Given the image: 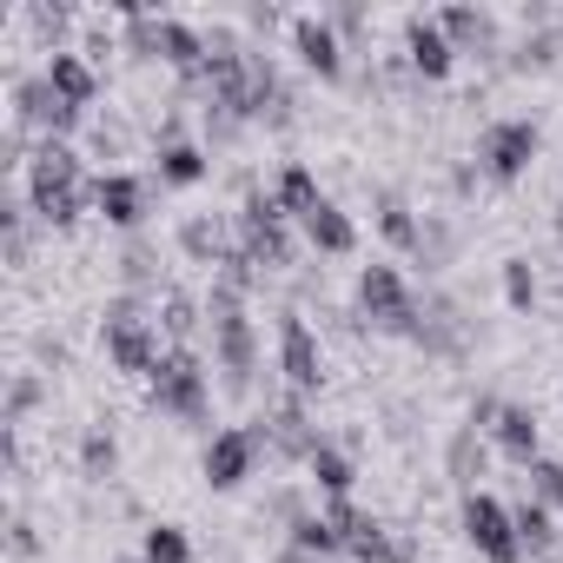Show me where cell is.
I'll return each instance as SVG.
<instances>
[{
	"mask_svg": "<svg viewBox=\"0 0 563 563\" xmlns=\"http://www.w3.org/2000/svg\"><path fill=\"white\" fill-rule=\"evenodd\" d=\"M206 325H212V365H219L225 391L245 398V391H252V372H258V332H252V319H245V292L219 278L212 299H206Z\"/></svg>",
	"mask_w": 563,
	"mask_h": 563,
	"instance_id": "2",
	"label": "cell"
},
{
	"mask_svg": "<svg viewBox=\"0 0 563 563\" xmlns=\"http://www.w3.org/2000/svg\"><path fill=\"white\" fill-rule=\"evenodd\" d=\"M258 444H265V424L212 431V444H206V457H199L206 484H212V490H239V484L252 477V464H258Z\"/></svg>",
	"mask_w": 563,
	"mask_h": 563,
	"instance_id": "7",
	"label": "cell"
},
{
	"mask_svg": "<svg viewBox=\"0 0 563 563\" xmlns=\"http://www.w3.org/2000/svg\"><path fill=\"white\" fill-rule=\"evenodd\" d=\"M140 563H192V543L179 523H153L146 543H140Z\"/></svg>",
	"mask_w": 563,
	"mask_h": 563,
	"instance_id": "28",
	"label": "cell"
},
{
	"mask_svg": "<svg viewBox=\"0 0 563 563\" xmlns=\"http://www.w3.org/2000/svg\"><path fill=\"white\" fill-rule=\"evenodd\" d=\"M258 424H265V418H258ZM265 438H272L278 451H286V457H299V464H306V457L325 444V438H319V424L306 418V405H299V398H278V405H272V424H265Z\"/></svg>",
	"mask_w": 563,
	"mask_h": 563,
	"instance_id": "14",
	"label": "cell"
},
{
	"mask_svg": "<svg viewBox=\"0 0 563 563\" xmlns=\"http://www.w3.org/2000/svg\"><path fill=\"white\" fill-rule=\"evenodd\" d=\"M47 87H54L67 107H80V113L100 100V74H93L80 54H67V47H54V60H47Z\"/></svg>",
	"mask_w": 563,
	"mask_h": 563,
	"instance_id": "16",
	"label": "cell"
},
{
	"mask_svg": "<svg viewBox=\"0 0 563 563\" xmlns=\"http://www.w3.org/2000/svg\"><path fill=\"white\" fill-rule=\"evenodd\" d=\"M113 471H120V444H113V431H107V424H93V431L80 438V477L107 484Z\"/></svg>",
	"mask_w": 563,
	"mask_h": 563,
	"instance_id": "27",
	"label": "cell"
},
{
	"mask_svg": "<svg viewBox=\"0 0 563 563\" xmlns=\"http://www.w3.org/2000/svg\"><path fill=\"white\" fill-rule=\"evenodd\" d=\"M146 391H153V411H166V418H179V424H199V418H206V365H199V352L166 345V358L153 365Z\"/></svg>",
	"mask_w": 563,
	"mask_h": 563,
	"instance_id": "4",
	"label": "cell"
},
{
	"mask_svg": "<svg viewBox=\"0 0 563 563\" xmlns=\"http://www.w3.org/2000/svg\"><path fill=\"white\" fill-rule=\"evenodd\" d=\"M34 405H41V378H34V372H21V378L8 385V431H14V424L34 411Z\"/></svg>",
	"mask_w": 563,
	"mask_h": 563,
	"instance_id": "33",
	"label": "cell"
},
{
	"mask_svg": "<svg viewBox=\"0 0 563 563\" xmlns=\"http://www.w3.org/2000/svg\"><path fill=\"white\" fill-rule=\"evenodd\" d=\"M457 523H464V537H471V550H477L484 563H517V556H523L517 517H510L497 497H484V490H464V510H457Z\"/></svg>",
	"mask_w": 563,
	"mask_h": 563,
	"instance_id": "6",
	"label": "cell"
},
{
	"mask_svg": "<svg viewBox=\"0 0 563 563\" xmlns=\"http://www.w3.org/2000/svg\"><path fill=\"white\" fill-rule=\"evenodd\" d=\"M80 120H87V113H80V107H67V100L47 87V74L14 80V126H21V133H34V126H41L47 140H67Z\"/></svg>",
	"mask_w": 563,
	"mask_h": 563,
	"instance_id": "8",
	"label": "cell"
},
{
	"mask_svg": "<svg viewBox=\"0 0 563 563\" xmlns=\"http://www.w3.org/2000/svg\"><path fill=\"white\" fill-rule=\"evenodd\" d=\"M107 358H113V372L153 378V365L166 358V352H159V325H153V319H146V325H113V332H107Z\"/></svg>",
	"mask_w": 563,
	"mask_h": 563,
	"instance_id": "13",
	"label": "cell"
},
{
	"mask_svg": "<svg viewBox=\"0 0 563 563\" xmlns=\"http://www.w3.org/2000/svg\"><path fill=\"white\" fill-rule=\"evenodd\" d=\"M332 27H339V41H358V34H365V8H339Z\"/></svg>",
	"mask_w": 563,
	"mask_h": 563,
	"instance_id": "37",
	"label": "cell"
},
{
	"mask_svg": "<svg viewBox=\"0 0 563 563\" xmlns=\"http://www.w3.org/2000/svg\"><path fill=\"white\" fill-rule=\"evenodd\" d=\"M530 471V497L550 510V504H563V464L556 457H537V464H523Z\"/></svg>",
	"mask_w": 563,
	"mask_h": 563,
	"instance_id": "32",
	"label": "cell"
},
{
	"mask_svg": "<svg viewBox=\"0 0 563 563\" xmlns=\"http://www.w3.org/2000/svg\"><path fill=\"white\" fill-rule=\"evenodd\" d=\"M418 345L424 352H464V319H457V306L438 292V299H424V325H418Z\"/></svg>",
	"mask_w": 563,
	"mask_h": 563,
	"instance_id": "20",
	"label": "cell"
},
{
	"mask_svg": "<svg viewBox=\"0 0 563 563\" xmlns=\"http://www.w3.org/2000/svg\"><path fill=\"white\" fill-rule=\"evenodd\" d=\"M8 530H14V537H8V543H14V556H34V550H41V537H34V523H27V517H14Z\"/></svg>",
	"mask_w": 563,
	"mask_h": 563,
	"instance_id": "38",
	"label": "cell"
},
{
	"mask_svg": "<svg viewBox=\"0 0 563 563\" xmlns=\"http://www.w3.org/2000/svg\"><path fill=\"white\" fill-rule=\"evenodd\" d=\"M306 471H312V484H319L325 497H352V477H358V464H352L339 444H319V451L306 457Z\"/></svg>",
	"mask_w": 563,
	"mask_h": 563,
	"instance_id": "24",
	"label": "cell"
},
{
	"mask_svg": "<svg viewBox=\"0 0 563 563\" xmlns=\"http://www.w3.org/2000/svg\"><path fill=\"white\" fill-rule=\"evenodd\" d=\"M278 372H286L292 398H312L325 385V352H319V339H312V325L299 312L278 319Z\"/></svg>",
	"mask_w": 563,
	"mask_h": 563,
	"instance_id": "9",
	"label": "cell"
},
{
	"mask_svg": "<svg viewBox=\"0 0 563 563\" xmlns=\"http://www.w3.org/2000/svg\"><path fill=\"white\" fill-rule=\"evenodd\" d=\"M438 27L451 34V47H457V54H484V47H497V21H490V8H471V0L444 8V14H438Z\"/></svg>",
	"mask_w": 563,
	"mask_h": 563,
	"instance_id": "18",
	"label": "cell"
},
{
	"mask_svg": "<svg viewBox=\"0 0 563 563\" xmlns=\"http://www.w3.org/2000/svg\"><path fill=\"white\" fill-rule=\"evenodd\" d=\"M299 225H306V239H312L325 258L358 252V225H352V212H345L339 199H319V212H312V219H299Z\"/></svg>",
	"mask_w": 563,
	"mask_h": 563,
	"instance_id": "17",
	"label": "cell"
},
{
	"mask_svg": "<svg viewBox=\"0 0 563 563\" xmlns=\"http://www.w3.org/2000/svg\"><path fill=\"white\" fill-rule=\"evenodd\" d=\"M537 146H543L537 120H490V126H484V140H477V173H484V179H497V186H510V179H523V173H530Z\"/></svg>",
	"mask_w": 563,
	"mask_h": 563,
	"instance_id": "5",
	"label": "cell"
},
{
	"mask_svg": "<svg viewBox=\"0 0 563 563\" xmlns=\"http://www.w3.org/2000/svg\"><path fill=\"white\" fill-rule=\"evenodd\" d=\"M451 477H457V484H477V477H484V444H477L471 424L451 438Z\"/></svg>",
	"mask_w": 563,
	"mask_h": 563,
	"instance_id": "29",
	"label": "cell"
},
{
	"mask_svg": "<svg viewBox=\"0 0 563 563\" xmlns=\"http://www.w3.org/2000/svg\"><path fill=\"white\" fill-rule=\"evenodd\" d=\"M358 312L372 319V332H385V339H411V345H418L424 306L411 299V286H405L391 265H365V272H358Z\"/></svg>",
	"mask_w": 563,
	"mask_h": 563,
	"instance_id": "3",
	"label": "cell"
},
{
	"mask_svg": "<svg viewBox=\"0 0 563 563\" xmlns=\"http://www.w3.org/2000/svg\"><path fill=\"white\" fill-rule=\"evenodd\" d=\"M339 530L325 517H292V543H286V563H319V556H339Z\"/></svg>",
	"mask_w": 563,
	"mask_h": 563,
	"instance_id": "22",
	"label": "cell"
},
{
	"mask_svg": "<svg viewBox=\"0 0 563 563\" xmlns=\"http://www.w3.org/2000/svg\"><path fill=\"white\" fill-rule=\"evenodd\" d=\"M504 299H510V312H530L537 306V272H530V258H504Z\"/></svg>",
	"mask_w": 563,
	"mask_h": 563,
	"instance_id": "30",
	"label": "cell"
},
{
	"mask_svg": "<svg viewBox=\"0 0 563 563\" xmlns=\"http://www.w3.org/2000/svg\"><path fill=\"white\" fill-rule=\"evenodd\" d=\"M556 54H563V41H556V34H530V41H523V54H517V67H550Z\"/></svg>",
	"mask_w": 563,
	"mask_h": 563,
	"instance_id": "36",
	"label": "cell"
},
{
	"mask_svg": "<svg viewBox=\"0 0 563 563\" xmlns=\"http://www.w3.org/2000/svg\"><path fill=\"white\" fill-rule=\"evenodd\" d=\"M120 278H126V286H133V292L146 286V278H153V245H146V239H133V245L120 252Z\"/></svg>",
	"mask_w": 563,
	"mask_h": 563,
	"instance_id": "34",
	"label": "cell"
},
{
	"mask_svg": "<svg viewBox=\"0 0 563 563\" xmlns=\"http://www.w3.org/2000/svg\"><path fill=\"white\" fill-rule=\"evenodd\" d=\"M159 179H166V186H199V179H206V153H199L192 140H166V146H159Z\"/></svg>",
	"mask_w": 563,
	"mask_h": 563,
	"instance_id": "26",
	"label": "cell"
},
{
	"mask_svg": "<svg viewBox=\"0 0 563 563\" xmlns=\"http://www.w3.org/2000/svg\"><path fill=\"white\" fill-rule=\"evenodd\" d=\"M113 325H146V306H140V292H120V299H107V312H100V332H113Z\"/></svg>",
	"mask_w": 563,
	"mask_h": 563,
	"instance_id": "35",
	"label": "cell"
},
{
	"mask_svg": "<svg viewBox=\"0 0 563 563\" xmlns=\"http://www.w3.org/2000/svg\"><path fill=\"white\" fill-rule=\"evenodd\" d=\"M272 199H278V212H286V219H312L325 192H319V179L306 166H286V173H278V186H272Z\"/></svg>",
	"mask_w": 563,
	"mask_h": 563,
	"instance_id": "23",
	"label": "cell"
},
{
	"mask_svg": "<svg viewBox=\"0 0 563 563\" xmlns=\"http://www.w3.org/2000/svg\"><path fill=\"white\" fill-rule=\"evenodd\" d=\"M490 438H497V451L504 457H517V464H537L543 451V424H537V411L530 405H497V418H490Z\"/></svg>",
	"mask_w": 563,
	"mask_h": 563,
	"instance_id": "15",
	"label": "cell"
},
{
	"mask_svg": "<svg viewBox=\"0 0 563 563\" xmlns=\"http://www.w3.org/2000/svg\"><path fill=\"white\" fill-rule=\"evenodd\" d=\"M179 252H186L192 265H225L239 245L225 239V225H219V219H206V212H199V219H186V225H179Z\"/></svg>",
	"mask_w": 563,
	"mask_h": 563,
	"instance_id": "19",
	"label": "cell"
},
{
	"mask_svg": "<svg viewBox=\"0 0 563 563\" xmlns=\"http://www.w3.org/2000/svg\"><path fill=\"white\" fill-rule=\"evenodd\" d=\"M405 60H411V74H424V80H444V74L457 67V47H451V34L438 27V14H411V21H405Z\"/></svg>",
	"mask_w": 563,
	"mask_h": 563,
	"instance_id": "11",
	"label": "cell"
},
{
	"mask_svg": "<svg viewBox=\"0 0 563 563\" xmlns=\"http://www.w3.org/2000/svg\"><path fill=\"white\" fill-rule=\"evenodd\" d=\"M556 232H563V206H556Z\"/></svg>",
	"mask_w": 563,
	"mask_h": 563,
	"instance_id": "39",
	"label": "cell"
},
{
	"mask_svg": "<svg viewBox=\"0 0 563 563\" xmlns=\"http://www.w3.org/2000/svg\"><path fill=\"white\" fill-rule=\"evenodd\" d=\"M27 206H34L41 225H60V232L80 225V212L93 206V186H87L80 153L67 140H41L34 146V159H27Z\"/></svg>",
	"mask_w": 563,
	"mask_h": 563,
	"instance_id": "1",
	"label": "cell"
},
{
	"mask_svg": "<svg viewBox=\"0 0 563 563\" xmlns=\"http://www.w3.org/2000/svg\"><path fill=\"white\" fill-rule=\"evenodd\" d=\"M199 325H206V306H199L192 292H179V286H173V292L159 299V332H166L173 345H186V339H192Z\"/></svg>",
	"mask_w": 563,
	"mask_h": 563,
	"instance_id": "25",
	"label": "cell"
},
{
	"mask_svg": "<svg viewBox=\"0 0 563 563\" xmlns=\"http://www.w3.org/2000/svg\"><path fill=\"white\" fill-rule=\"evenodd\" d=\"M372 206H378V232H385V239H391L398 252H418V239H424V225H418V212H411V199L385 186V192H378Z\"/></svg>",
	"mask_w": 563,
	"mask_h": 563,
	"instance_id": "21",
	"label": "cell"
},
{
	"mask_svg": "<svg viewBox=\"0 0 563 563\" xmlns=\"http://www.w3.org/2000/svg\"><path fill=\"white\" fill-rule=\"evenodd\" d=\"M292 54H299L319 80H345V41H339L332 14H299V21H292Z\"/></svg>",
	"mask_w": 563,
	"mask_h": 563,
	"instance_id": "10",
	"label": "cell"
},
{
	"mask_svg": "<svg viewBox=\"0 0 563 563\" xmlns=\"http://www.w3.org/2000/svg\"><path fill=\"white\" fill-rule=\"evenodd\" d=\"M93 212H100L107 225H126V232H133V225L146 219V186H140L133 173H100V179H93Z\"/></svg>",
	"mask_w": 563,
	"mask_h": 563,
	"instance_id": "12",
	"label": "cell"
},
{
	"mask_svg": "<svg viewBox=\"0 0 563 563\" xmlns=\"http://www.w3.org/2000/svg\"><path fill=\"white\" fill-rule=\"evenodd\" d=\"M510 517H517V537H523V543H530V550H543V543H550V537H556V530H550V510H543V504H537V497H523V504H517V510H510Z\"/></svg>",
	"mask_w": 563,
	"mask_h": 563,
	"instance_id": "31",
	"label": "cell"
}]
</instances>
